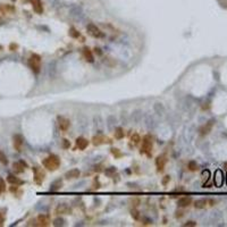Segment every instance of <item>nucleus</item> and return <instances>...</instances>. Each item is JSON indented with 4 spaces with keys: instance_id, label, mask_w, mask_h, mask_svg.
I'll use <instances>...</instances> for the list:
<instances>
[{
    "instance_id": "obj_1",
    "label": "nucleus",
    "mask_w": 227,
    "mask_h": 227,
    "mask_svg": "<svg viewBox=\"0 0 227 227\" xmlns=\"http://www.w3.org/2000/svg\"><path fill=\"white\" fill-rule=\"evenodd\" d=\"M42 164H43L44 168H47L48 170H56L57 168L59 167L60 160L56 154H51V156L45 158L44 160L42 161Z\"/></svg>"
},
{
    "instance_id": "obj_2",
    "label": "nucleus",
    "mask_w": 227,
    "mask_h": 227,
    "mask_svg": "<svg viewBox=\"0 0 227 227\" xmlns=\"http://www.w3.org/2000/svg\"><path fill=\"white\" fill-rule=\"evenodd\" d=\"M28 66L35 74H38L40 72V68H41V57L36 53L31 55L30 59H28Z\"/></svg>"
},
{
    "instance_id": "obj_3",
    "label": "nucleus",
    "mask_w": 227,
    "mask_h": 227,
    "mask_svg": "<svg viewBox=\"0 0 227 227\" xmlns=\"http://www.w3.org/2000/svg\"><path fill=\"white\" fill-rule=\"evenodd\" d=\"M86 30L89 32V34L92 35L93 38H102L103 36V33L100 31V28L95 24H89L86 26Z\"/></svg>"
},
{
    "instance_id": "obj_4",
    "label": "nucleus",
    "mask_w": 227,
    "mask_h": 227,
    "mask_svg": "<svg viewBox=\"0 0 227 227\" xmlns=\"http://www.w3.org/2000/svg\"><path fill=\"white\" fill-rule=\"evenodd\" d=\"M151 149H152V139H151V136L145 135L142 140V152L150 153Z\"/></svg>"
},
{
    "instance_id": "obj_5",
    "label": "nucleus",
    "mask_w": 227,
    "mask_h": 227,
    "mask_svg": "<svg viewBox=\"0 0 227 227\" xmlns=\"http://www.w3.org/2000/svg\"><path fill=\"white\" fill-rule=\"evenodd\" d=\"M212 203H213L212 200L199 199V200H196L195 202H194V207H195L196 209H203V208H206L208 204H209V206H212Z\"/></svg>"
},
{
    "instance_id": "obj_6",
    "label": "nucleus",
    "mask_w": 227,
    "mask_h": 227,
    "mask_svg": "<svg viewBox=\"0 0 227 227\" xmlns=\"http://www.w3.org/2000/svg\"><path fill=\"white\" fill-rule=\"evenodd\" d=\"M212 126H213V120H209V122L206 123V124L200 128V134H201V135H207V134H209V133L211 132V129H212Z\"/></svg>"
},
{
    "instance_id": "obj_7",
    "label": "nucleus",
    "mask_w": 227,
    "mask_h": 227,
    "mask_svg": "<svg viewBox=\"0 0 227 227\" xmlns=\"http://www.w3.org/2000/svg\"><path fill=\"white\" fill-rule=\"evenodd\" d=\"M58 124H59V128L61 129V131H67L70 125V122L67 118H65V117L59 116V117H58Z\"/></svg>"
},
{
    "instance_id": "obj_8",
    "label": "nucleus",
    "mask_w": 227,
    "mask_h": 227,
    "mask_svg": "<svg viewBox=\"0 0 227 227\" xmlns=\"http://www.w3.org/2000/svg\"><path fill=\"white\" fill-rule=\"evenodd\" d=\"M72 212V209L67 204H59V206L56 208V213L57 215H64V213H70Z\"/></svg>"
},
{
    "instance_id": "obj_9",
    "label": "nucleus",
    "mask_w": 227,
    "mask_h": 227,
    "mask_svg": "<svg viewBox=\"0 0 227 227\" xmlns=\"http://www.w3.org/2000/svg\"><path fill=\"white\" fill-rule=\"evenodd\" d=\"M32 7H33V9H34L36 14H42L43 6H42L41 0H32Z\"/></svg>"
},
{
    "instance_id": "obj_10",
    "label": "nucleus",
    "mask_w": 227,
    "mask_h": 227,
    "mask_svg": "<svg viewBox=\"0 0 227 227\" xmlns=\"http://www.w3.org/2000/svg\"><path fill=\"white\" fill-rule=\"evenodd\" d=\"M80 175H81V171L78 169H76V168H74V169H70V170L67 171L66 174H65V177L67 179H73V178L80 177Z\"/></svg>"
},
{
    "instance_id": "obj_11",
    "label": "nucleus",
    "mask_w": 227,
    "mask_h": 227,
    "mask_svg": "<svg viewBox=\"0 0 227 227\" xmlns=\"http://www.w3.org/2000/svg\"><path fill=\"white\" fill-rule=\"evenodd\" d=\"M191 203H192V199H191V198H187V196H184V198L178 199L177 206L181 207V208H185V207H189Z\"/></svg>"
},
{
    "instance_id": "obj_12",
    "label": "nucleus",
    "mask_w": 227,
    "mask_h": 227,
    "mask_svg": "<svg viewBox=\"0 0 227 227\" xmlns=\"http://www.w3.org/2000/svg\"><path fill=\"white\" fill-rule=\"evenodd\" d=\"M223 182H224V177L221 170H216V173H215V184H216L217 187H220V186L223 185Z\"/></svg>"
},
{
    "instance_id": "obj_13",
    "label": "nucleus",
    "mask_w": 227,
    "mask_h": 227,
    "mask_svg": "<svg viewBox=\"0 0 227 227\" xmlns=\"http://www.w3.org/2000/svg\"><path fill=\"white\" fill-rule=\"evenodd\" d=\"M34 171H35V182L38 183V184H41L42 182H43V179H44V173L41 170V169H39V168L35 167L34 168Z\"/></svg>"
},
{
    "instance_id": "obj_14",
    "label": "nucleus",
    "mask_w": 227,
    "mask_h": 227,
    "mask_svg": "<svg viewBox=\"0 0 227 227\" xmlns=\"http://www.w3.org/2000/svg\"><path fill=\"white\" fill-rule=\"evenodd\" d=\"M38 225L39 226H48L50 224V219L49 217L47 216V215H40V216L38 217Z\"/></svg>"
},
{
    "instance_id": "obj_15",
    "label": "nucleus",
    "mask_w": 227,
    "mask_h": 227,
    "mask_svg": "<svg viewBox=\"0 0 227 227\" xmlns=\"http://www.w3.org/2000/svg\"><path fill=\"white\" fill-rule=\"evenodd\" d=\"M166 161H167V159H166L165 156H159V157H157V159H156V166H157L158 170H162V169H164Z\"/></svg>"
},
{
    "instance_id": "obj_16",
    "label": "nucleus",
    "mask_w": 227,
    "mask_h": 227,
    "mask_svg": "<svg viewBox=\"0 0 227 227\" xmlns=\"http://www.w3.org/2000/svg\"><path fill=\"white\" fill-rule=\"evenodd\" d=\"M22 145H23V139L21 135H15L14 136V148L17 151L22 150Z\"/></svg>"
},
{
    "instance_id": "obj_17",
    "label": "nucleus",
    "mask_w": 227,
    "mask_h": 227,
    "mask_svg": "<svg viewBox=\"0 0 227 227\" xmlns=\"http://www.w3.org/2000/svg\"><path fill=\"white\" fill-rule=\"evenodd\" d=\"M83 55H84V58H85L86 61H89V63H93V61H95V59H93V55H92V53H91V50L89 49V48H84Z\"/></svg>"
},
{
    "instance_id": "obj_18",
    "label": "nucleus",
    "mask_w": 227,
    "mask_h": 227,
    "mask_svg": "<svg viewBox=\"0 0 227 227\" xmlns=\"http://www.w3.org/2000/svg\"><path fill=\"white\" fill-rule=\"evenodd\" d=\"M87 144H89V142H87V140L86 139H84V137H78L76 140V145L78 147V149H81V150H84V149L87 147Z\"/></svg>"
},
{
    "instance_id": "obj_19",
    "label": "nucleus",
    "mask_w": 227,
    "mask_h": 227,
    "mask_svg": "<svg viewBox=\"0 0 227 227\" xmlns=\"http://www.w3.org/2000/svg\"><path fill=\"white\" fill-rule=\"evenodd\" d=\"M61 185H63V181H61V179H56V181L51 184V186H50V191H53V192L59 191V190L61 189Z\"/></svg>"
},
{
    "instance_id": "obj_20",
    "label": "nucleus",
    "mask_w": 227,
    "mask_h": 227,
    "mask_svg": "<svg viewBox=\"0 0 227 227\" xmlns=\"http://www.w3.org/2000/svg\"><path fill=\"white\" fill-rule=\"evenodd\" d=\"M13 167H14L15 171H17V173H23L26 167V164H25L24 161H19V162H15L13 165Z\"/></svg>"
},
{
    "instance_id": "obj_21",
    "label": "nucleus",
    "mask_w": 227,
    "mask_h": 227,
    "mask_svg": "<svg viewBox=\"0 0 227 227\" xmlns=\"http://www.w3.org/2000/svg\"><path fill=\"white\" fill-rule=\"evenodd\" d=\"M7 181L11 183V184H15V185H21V184H23L24 182L21 181L18 177H16V176H14V175H8L7 177Z\"/></svg>"
},
{
    "instance_id": "obj_22",
    "label": "nucleus",
    "mask_w": 227,
    "mask_h": 227,
    "mask_svg": "<svg viewBox=\"0 0 227 227\" xmlns=\"http://www.w3.org/2000/svg\"><path fill=\"white\" fill-rule=\"evenodd\" d=\"M187 167H189L190 170L195 171V170H198V168H199V166H198V164H196L195 161H190L189 165H187Z\"/></svg>"
},
{
    "instance_id": "obj_23",
    "label": "nucleus",
    "mask_w": 227,
    "mask_h": 227,
    "mask_svg": "<svg viewBox=\"0 0 227 227\" xmlns=\"http://www.w3.org/2000/svg\"><path fill=\"white\" fill-rule=\"evenodd\" d=\"M115 137H116V139H123V137H124V132H123V128L118 127V128L116 129Z\"/></svg>"
},
{
    "instance_id": "obj_24",
    "label": "nucleus",
    "mask_w": 227,
    "mask_h": 227,
    "mask_svg": "<svg viewBox=\"0 0 227 227\" xmlns=\"http://www.w3.org/2000/svg\"><path fill=\"white\" fill-rule=\"evenodd\" d=\"M69 35L72 36V38H78V36H80V33H78V32H77L74 27H72L69 30Z\"/></svg>"
},
{
    "instance_id": "obj_25",
    "label": "nucleus",
    "mask_w": 227,
    "mask_h": 227,
    "mask_svg": "<svg viewBox=\"0 0 227 227\" xmlns=\"http://www.w3.org/2000/svg\"><path fill=\"white\" fill-rule=\"evenodd\" d=\"M209 177H210V171L209 170H203L202 171V179H203V182L206 183V182L209 179Z\"/></svg>"
},
{
    "instance_id": "obj_26",
    "label": "nucleus",
    "mask_w": 227,
    "mask_h": 227,
    "mask_svg": "<svg viewBox=\"0 0 227 227\" xmlns=\"http://www.w3.org/2000/svg\"><path fill=\"white\" fill-rule=\"evenodd\" d=\"M0 162H2V164H5V165L8 164L7 157L5 156V153L2 152V151H0Z\"/></svg>"
},
{
    "instance_id": "obj_27",
    "label": "nucleus",
    "mask_w": 227,
    "mask_h": 227,
    "mask_svg": "<svg viewBox=\"0 0 227 227\" xmlns=\"http://www.w3.org/2000/svg\"><path fill=\"white\" fill-rule=\"evenodd\" d=\"M64 221H65V220H64L63 218H57V219H55V221H53V226H63Z\"/></svg>"
},
{
    "instance_id": "obj_28",
    "label": "nucleus",
    "mask_w": 227,
    "mask_h": 227,
    "mask_svg": "<svg viewBox=\"0 0 227 227\" xmlns=\"http://www.w3.org/2000/svg\"><path fill=\"white\" fill-rule=\"evenodd\" d=\"M106 175H108V176H112V174H115L116 173V168L115 167H110L108 169H106Z\"/></svg>"
},
{
    "instance_id": "obj_29",
    "label": "nucleus",
    "mask_w": 227,
    "mask_h": 227,
    "mask_svg": "<svg viewBox=\"0 0 227 227\" xmlns=\"http://www.w3.org/2000/svg\"><path fill=\"white\" fill-rule=\"evenodd\" d=\"M140 141H141V139H140V136L137 135V134H134V135L132 136V142L134 144H137L139 142H140Z\"/></svg>"
},
{
    "instance_id": "obj_30",
    "label": "nucleus",
    "mask_w": 227,
    "mask_h": 227,
    "mask_svg": "<svg viewBox=\"0 0 227 227\" xmlns=\"http://www.w3.org/2000/svg\"><path fill=\"white\" fill-rule=\"evenodd\" d=\"M102 140H105V139H103V137H101V136L95 137V139H93V143H95V145H97V144H100L102 142Z\"/></svg>"
},
{
    "instance_id": "obj_31",
    "label": "nucleus",
    "mask_w": 227,
    "mask_h": 227,
    "mask_svg": "<svg viewBox=\"0 0 227 227\" xmlns=\"http://www.w3.org/2000/svg\"><path fill=\"white\" fill-rule=\"evenodd\" d=\"M4 190H5V182L2 181L1 178H0V193L2 192Z\"/></svg>"
},
{
    "instance_id": "obj_32",
    "label": "nucleus",
    "mask_w": 227,
    "mask_h": 227,
    "mask_svg": "<svg viewBox=\"0 0 227 227\" xmlns=\"http://www.w3.org/2000/svg\"><path fill=\"white\" fill-rule=\"evenodd\" d=\"M184 226H196V223H195V221H192V220H191V221H187V223L184 224Z\"/></svg>"
},
{
    "instance_id": "obj_33",
    "label": "nucleus",
    "mask_w": 227,
    "mask_h": 227,
    "mask_svg": "<svg viewBox=\"0 0 227 227\" xmlns=\"http://www.w3.org/2000/svg\"><path fill=\"white\" fill-rule=\"evenodd\" d=\"M169 179H170V177H169V176H165V178L162 179V184H164V185H166L168 182H169Z\"/></svg>"
},
{
    "instance_id": "obj_34",
    "label": "nucleus",
    "mask_w": 227,
    "mask_h": 227,
    "mask_svg": "<svg viewBox=\"0 0 227 227\" xmlns=\"http://www.w3.org/2000/svg\"><path fill=\"white\" fill-rule=\"evenodd\" d=\"M132 216L135 218V219H137L139 218V212L136 211V210H132Z\"/></svg>"
},
{
    "instance_id": "obj_35",
    "label": "nucleus",
    "mask_w": 227,
    "mask_h": 227,
    "mask_svg": "<svg viewBox=\"0 0 227 227\" xmlns=\"http://www.w3.org/2000/svg\"><path fill=\"white\" fill-rule=\"evenodd\" d=\"M69 145H70V144H69V142H68V141H67V140H64V147H65V148H68Z\"/></svg>"
},
{
    "instance_id": "obj_36",
    "label": "nucleus",
    "mask_w": 227,
    "mask_h": 227,
    "mask_svg": "<svg viewBox=\"0 0 227 227\" xmlns=\"http://www.w3.org/2000/svg\"><path fill=\"white\" fill-rule=\"evenodd\" d=\"M2 223H4V217L0 213V225H2Z\"/></svg>"
},
{
    "instance_id": "obj_37",
    "label": "nucleus",
    "mask_w": 227,
    "mask_h": 227,
    "mask_svg": "<svg viewBox=\"0 0 227 227\" xmlns=\"http://www.w3.org/2000/svg\"><path fill=\"white\" fill-rule=\"evenodd\" d=\"M95 53H98V55H101V51H100V49L99 48H95Z\"/></svg>"
},
{
    "instance_id": "obj_38",
    "label": "nucleus",
    "mask_w": 227,
    "mask_h": 227,
    "mask_svg": "<svg viewBox=\"0 0 227 227\" xmlns=\"http://www.w3.org/2000/svg\"><path fill=\"white\" fill-rule=\"evenodd\" d=\"M224 167H225V168H226V169H227V162H226V164H225V165H224Z\"/></svg>"
}]
</instances>
